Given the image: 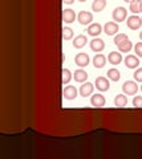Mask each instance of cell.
I'll return each instance as SVG.
<instances>
[{"instance_id": "1", "label": "cell", "mask_w": 142, "mask_h": 159, "mask_svg": "<svg viewBox=\"0 0 142 159\" xmlns=\"http://www.w3.org/2000/svg\"><path fill=\"white\" fill-rule=\"evenodd\" d=\"M122 90L128 96H134V94L138 92V85L134 81H125L124 85H122Z\"/></svg>"}, {"instance_id": "2", "label": "cell", "mask_w": 142, "mask_h": 159, "mask_svg": "<svg viewBox=\"0 0 142 159\" xmlns=\"http://www.w3.org/2000/svg\"><path fill=\"white\" fill-rule=\"evenodd\" d=\"M113 20L117 23H120V21H124V20L126 19V16H128V11H126V8L124 7H117L114 11H113Z\"/></svg>"}, {"instance_id": "3", "label": "cell", "mask_w": 142, "mask_h": 159, "mask_svg": "<svg viewBox=\"0 0 142 159\" xmlns=\"http://www.w3.org/2000/svg\"><path fill=\"white\" fill-rule=\"evenodd\" d=\"M94 85L100 92H106V90H109V88H110L109 80L105 78V77H97Z\"/></svg>"}, {"instance_id": "4", "label": "cell", "mask_w": 142, "mask_h": 159, "mask_svg": "<svg viewBox=\"0 0 142 159\" xmlns=\"http://www.w3.org/2000/svg\"><path fill=\"white\" fill-rule=\"evenodd\" d=\"M77 20L81 25H88V24H90V21H93V15L88 11H81L78 13Z\"/></svg>"}, {"instance_id": "5", "label": "cell", "mask_w": 142, "mask_h": 159, "mask_svg": "<svg viewBox=\"0 0 142 159\" xmlns=\"http://www.w3.org/2000/svg\"><path fill=\"white\" fill-rule=\"evenodd\" d=\"M126 24H128V28L135 31V29H138L142 25V19L138 17L137 15H133V16H129L128 17V21H126Z\"/></svg>"}, {"instance_id": "6", "label": "cell", "mask_w": 142, "mask_h": 159, "mask_svg": "<svg viewBox=\"0 0 142 159\" xmlns=\"http://www.w3.org/2000/svg\"><path fill=\"white\" fill-rule=\"evenodd\" d=\"M75 61H76V65L84 68V66H86L88 64H89L90 58H89V56H88L86 53H82V52H81V53H77V54H76Z\"/></svg>"}, {"instance_id": "7", "label": "cell", "mask_w": 142, "mask_h": 159, "mask_svg": "<svg viewBox=\"0 0 142 159\" xmlns=\"http://www.w3.org/2000/svg\"><path fill=\"white\" fill-rule=\"evenodd\" d=\"M62 96H64L65 99H75L77 97V89L72 85H68L62 90Z\"/></svg>"}, {"instance_id": "8", "label": "cell", "mask_w": 142, "mask_h": 159, "mask_svg": "<svg viewBox=\"0 0 142 159\" xmlns=\"http://www.w3.org/2000/svg\"><path fill=\"white\" fill-rule=\"evenodd\" d=\"M118 29H120L118 24L114 23V21H109L104 25V31H105V33L108 34V36H113V34H116L117 32H118Z\"/></svg>"}, {"instance_id": "9", "label": "cell", "mask_w": 142, "mask_h": 159, "mask_svg": "<svg viewBox=\"0 0 142 159\" xmlns=\"http://www.w3.org/2000/svg\"><path fill=\"white\" fill-rule=\"evenodd\" d=\"M125 65L129 69H135L140 65V60L137 56H133V54H129V56L125 57Z\"/></svg>"}, {"instance_id": "10", "label": "cell", "mask_w": 142, "mask_h": 159, "mask_svg": "<svg viewBox=\"0 0 142 159\" xmlns=\"http://www.w3.org/2000/svg\"><path fill=\"white\" fill-rule=\"evenodd\" d=\"M105 97L102 96V94H94V96H92L90 98V103H92V106H94V107H102L105 105Z\"/></svg>"}, {"instance_id": "11", "label": "cell", "mask_w": 142, "mask_h": 159, "mask_svg": "<svg viewBox=\"0 0 142 159\" xmlns=\"http://www.w3.org/2000/svg\"><path fill=\"white\" fill-rule=\"evenodd\" d=\"M75 19H76V13L73 9L68 8V9H64V11H62V21L64 23L71 24V23L75 21Z\"/></svg>"}, {"instance_id": "12", "label": "cell", "mask_w": 142, "mask_h": 159, "mask_svg": "<svg viewBox=\"0 0 142 159\" xmlns=\"http://www.w3.org/2000/svg\"><path fill=\"white\" fill-rule=\"evenodd\" d=\"M104 48H105V43L102 41L101 39H96L94 37L90 41V49L93 52H101Z\"/></svg>"}, {"instance_id": "13", "label": "cell", "mask_w": 142, "mask_h": 159, "mask_svg": "<svg viewBox=\"0 0 142 159\" xmlns=\"http://www.w3.org/2000/svg\"><path fill=\"white\" fill-rule=\"evenodd\" d=\"M105 64H106V57L104 56V54H96L94 57H93V65H94V68L97 69H101V68H104L105 66Z\"/></svg>"}, {"instance_id": "14", "label": "cell", "mask_w": 142, "mask_h": 159, "mask_svg": "<svg viewBox=\"0 0 142 159\" xmlns=\"http://www.w3.org/2000/svg\"><path fill=\"white\" fill-rule=\"evenodd\" d=\"M101 31H102V27H101V24H98V23H94V24H90L89 27H88V33L90 34V36H93V37H96V36H98V34L101 33Z\"/></svg>"}, {"instance_id": "15", "label": "cell", "mask_w": 142, "mask_h": 159, "mask_svg": "<svg viewBox=\"0 0 142 159\" xmlns=\"http://www.w3.org/2000/svg\"><path fill=\"white\" fill-rule=\"evenodd\" d=\"M88 43V39L86 36H84V34H78V36L75 37V40H73V47L80 49L82 47H85V44Z\"/></svg>"}, {"instance_id": "16", "label": "cell", "mask_w": 142, "mask_h": 159, "mask_svg": "<svg viewBox=\"0 0 142 159\" xmlns=\"http://www.w3.org/2000/svg\"><path fill=\"white\" fill-rule=\"evenodd\" d=\"M108 61H109L112 65H118V64L122 61V56L118 52H110L109 56H108Z\"/></svg>"}, {"instance_id": "17", "label": "cell", "mask_w": 142, "mask_h": 159, "mask_svg": "<svg viewBox=\"0 0 142 159\" xmlns=\"http://www.w3.org/2000/svg\"><path fill=\"white\" fill-rule=\"evenodd\" d=\"M92 93H93V84L85 82L84 85H81V88H80V94H81L82 97H88V96H90Z\"/></svg>"}, {"instance_id": "18", "label": "cell", "mask_w": 142, "mask_h": 159, "mask_svg": "<svg viewBox=\"0 0 142 159\" xmlns=\"http://www.w3.org/2000/svg\"><path fill=\"white\" fill-rule=\"evenodd\" d=\"M114 105L117 107H125L128 105V98L124 94H117L116 98H114Z\"/></svg>"}, {"instance_id": "19", "label": "cell", "mask_w": 142, "mask_h": 159, "mask_svg": "<svg viewBox=\"0 0 142 159\" xmlns=\"http://www.w3.org/2000/svg\"><path fill=\"white\" fill-rule=\"evenodd\" d=\"M105 7H106V0H94L92 3V11L94 12H101Z\"/></svg>"}, {"instance_id": "20", "label": "cell", "mask_w": 142, "mask_h": 159, "mask_svg": "<svg viewBox=\"0 0 142 159\" xmlns=\"http://www.w3.org/2000/svg\"><path fill=\"white\" fill-rule=\"evenodd\" d=\"M118 49H120V52H125V53H128L131 51V48H133V44H131V41L128 39V40H125V41H122L121 44H118Z\"/></svg>"}, {"instance_id": "21", "label": "cell", "mask_w": 142, "mask_h": 159, "mask_svg": "<svg viewBox=\"0 0 142 159\" xmlns=\"http://www.w3.org/2000/svg\"><path fill=\"white\" fill-rule=\"evenodd\" d=\"M88 78V73L82 69H78V70L75 72V81L76 82H85Z\"/></svg>"}, {"instance_id": "22", "label": "cell", "mask_w": 142, "mask_h": 159, "mask_svg": "<svg viewBox=\"0 0 142 159\" xmlns=\"http://www.w3.org/2000/svg\"><path fill=\"white\" fill-rule=\"evenodd\" d=\"M108 77H109V80H112V81H116L117 82L121 78V74H120V72L117 70V69L112 68V69L108 70Z\"/></svg>"}, {"instance_id": "23", "label": "cell", "mask_w": 142, "mask_h": 159, "mask_svg": "<svg viewBox=\"0 0 142 159\" xmlns=\"http://www.w3.org/2000/svg\"><path fill=\"white\" fill-rule=\"evenodd\" d=\"M61 74H62V78H61L62 85H66V84H69L71 78H72V74H71V70H69V69H62Z\"/></svg>"}, {"instance_id": "24", "label": "cell", "mask_w": 142, "mask_h": 159, "mask_svg": "<svg viewBox=\"0 0 142 159\" xmlns=\"http://www.w3.org/2000/svg\"><path fill=\"white\" fill-rule=\"evenodd\" d=\"M73 36V31L69 27H64L62 28V40H71Z\"/></svg>"}, {"instance_id": "25", "label": "cell", "mask_w": 142, "mask_h": 159, "mask_svg": "<svg viewBox=\"0 0 142 159\" xmlns=\"http://www.w3.org/2000/svg\"><path fill=\"white\" fill-rule=\"evenodd\" d=\"M140 6H141V0H133V2L130 3V11L133 13H138Z\"/></svg>"}, {"instance_id": "26", "label": "cell", "mask_w": 142, "mask_h": 159, "mask_svg": "<svg viewBox=\"0 0 142 159\" xmlns=\"http://www.w3.org/2000/svg\"><path fill=\"white\" fill-rule=\"evenodd\" d=\"M125 40H128V36H126L125 33H120V34H117V36L114 37V44L116 45H118V44H121L122 41H125Z\"/></svg>"}, {"instance_id": "27", "label": "cell", "mask_w": 142, "mask_h": 159, "mask_svg": "<svg viewBox=\"0 0 142 159\" xmlns=\"http://www.w3.org/2000/svg\"><path fill=\"white\" fill-rule=\"evenodd\" d=\"M133 106L134 107H137V109H142V97L140 96V97H134V99H133Z\"/></svg>"}, {"instance_id": "28", "label": "cell", "mask_w": 142, "mask_h": 159, "mask_svg": "<svg viewBox=\"0 0 142 159\" xmlns=\"http://www.w3.org/2000/svg\"><path fill=\"white\" fill-rule=\"evenodd\" d=\"M134 80L138 82H142V68H138L134 72Z\"/></svg>"}, {"instance_id": "29", "label": "cell", "mask_w": 142, "mask_h": 159, "mask_svg": "<svg viewBox=\"0 0 142 159\" xmlns=\"http://www.w3.org/2000/svg\"><path fill=\"white\" fill-rule=\"evenodd\" d=\"M134 51H135V53H137V56L142 57V43H137V44H135Z\"/></svg>"}, {"instance_id": "30", "label": "cell", "mask_w": 142, "mask_h": 159, "mask_svg": "<svg viewBox=\"0 0 142 159\" xmlns=\"http://www.w3.org/2000/svg\"><path fill=\"white\" fill-rule=\"evenodd\" d=\"M62 2H64L65 4H72L73 2H75V0H62Z\"/></svg>"}, {"instance_id": "31", "label": "cell", "mask_w": 142, "mask_h": 159, "mask_svg": "<svg viewBox=\"0 0 142 159\" xmlns=\"http://www.w3.org/2000/svg\"><path fill=\"white\" fill-rule=\"evenodd\" d=\"M140 12L142 13V2H141V6H140Z\"/></svg>"}, {"instance_id": "32", "label": "cell", "mask_w": 142, "mask_h": 159, "mask_svg": "<svg viewBox=\"0 0 142 159\" xmlns=\"http://www.w3.org/2000/svg\"><path fill=\"white\" fill-rule=\"evenodd\" d=\"M124 2H126V3H131L133 0H124Z\"/></svg>"}, {"instance_id": "33", "label": "cell", "mask_w": 142, "mask_h": 159, "mask_svg": "<svg viewBox=\"0 0 142 159\" xmlns=\"http://www.w3.org/2000/svg\"><path fill=\"white\" fill-rule=\"evenodd\" d=\"M140 39H141V40H142V32H141V33H140Z\"/></svg>"}, {"instance_id": "34", "label": "cell", "mask_w": 142, "mask_h": 159, "mask_svg": "<svg viewBox=\"0 0 142 159\" xmlns=\"http://www.w3.org/2000/svg\"><path fill=\"white\" fill-rule=\"evenodd\" d=\"M78 2H86V0H78Z\"/></svg>"}, {"instance_id": "35", "label": "cell", "mask_w": 142, "mask_h": 159, "mask_svg": "<svg viewBox=\"0 0 142 159\" xmlns=\"http://www.w3.org/2000/svg\"><path fill=\"white\" fill-rule=\"evenodd\" d=\"M141 92H142V85H141Z\"/></svg>"}]
</instances>
